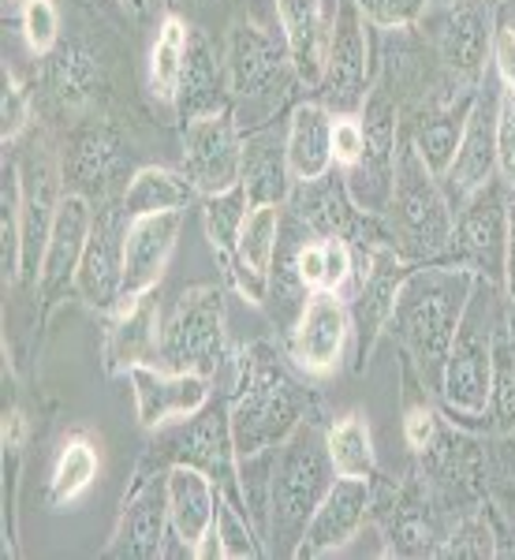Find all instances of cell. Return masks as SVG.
I'll return each instance as SVG.
<instances>
[{
	"mask_svg": "<svg viewBox=\"0 0 515 560\" xmlns=\"http://www.w3.org/2000/svg\"><path fill=\"white\" fill-rule=\"evenodd\" d=\"M34 173H38V191H34V184L23 176V269H20V280H26V284H38L52 217H57V202L65 198V195H57V173H52L49 161L45 158L34 161Z\"/></svg>",
	"mask_w": 515,
	"mask_h": 560,
	"instance_id": "cell-28",
	"label": "cell"
},
{
	"mask_svg": "<svg viewBox=\"0 0 515 560\" xmlns=\"http://www.w3.org/2000/svg\"><path fill=\"white\" fill-rule=\"evenodd\" d=\"M306 240H314V229L300 213H292L284 206L277 255H273V266H269V277H266V303H261L269 311V318H273V325H280L284 332L295 329L306 300H311V288H306V280L300 273V250Z\"/></svg>",
	"mask_w": 515,
	"mask_h": 560,
	"instance_id": "cell-18",
	"label": "cell"
},
{
	"mask_svg": "<svg viewBox=\"0 0 515 560\" xmlns=\"http://www.w3.org/2000/svg\"><path fill=\"white\" fill-rule=\"evenodd\" d=\"M300 273L311 292L325 284V240H306L300 250Z\"/></svg>",
	"mask_w": 515,
	"mask_h": 560,
	"instance_id": "cell-47",
	"label": "cell"
},
{
	"mask_svg": "<svg viewBox=\"0 0 515 560\" xmlns=\"http://www.w3.org/2000/svg\"><path fill=\"white\" fill-rule=\"evenodd\" d=\"M0 269L4 284L20 280L23 269V173L20 165H4V187H0Z\"/></svg>",
	"mask_w": 515,
	"mask_h": 560,
	"instance_id": "cell-35",
	"label": "cell"
},
{
	"mask_svg": "<svg viewBox=\"0 0 515 560\" xmlns=\"http://www.w3.org/2000/svg\"><path fill=\"white\" fill-rule=\"evenodd\" d=\"M366 15L355 0H340L329 23V49H325L321 94L332 116H355L366 105L370 83V38Z\"/></svg>",
	"mask_w": 515,
	"mask_h": 560,
	"instance_id": "cell-9",
	"label": "cell"
},
{
	"mask_svg": "<svg viewBox=\"0 0 515 560\" xmlns=\"http://www.w3.org/2000/svg\"><path fill=\"white\" fill-rule=\"evenodd\" d=\"M493 71H496V79H501V86L515 94V26H496Z\"/></svg>",
	"mask_w": 515,
	"mask_h": 560,
	"instance_id": "cell-44",
	"label": "cell"
},
{
	"mask_svg": "<svg viewBox=\"0 0 515 560\" xmlns=\"http://www.w3.org/2000/svg\"><path fill=\"white\" fill-rule=\"evenodd\" d=\"M493 20L490 8L478 0H456L437 26V45L445 65L456 71V79L471 83L482 75L485 57H493Z\"/></svg>",
	"mask_w": 515,
	"mask_h": 560,
	"instance_id": "cell-22",
	"label": "cell"
},
{
	"mask_svg": "<svg viewBox=\"0 0 515 560\" xmlns=\"http://www.w3.org/2000/svg\"><path fill=\"white\" fill-rule=\"evenodd\" d=\"M179 229H184V213L131 217L124 236V295H147L161 284Z\"/></svg>",
	"mask_w": 515,
	"mask_h": 560,
	"instance_id": "cell-19",
	"label": "cell"
},
{
	"mask_svg": "<svg viewBox=\"0 0 515 560\" xmlns=\"http://www.w3.org/2000/svg\"><path fill=\"white\" fill-rule=\"evenodd\" d=\"M475 280L478 273L467 266H426L408 269L396 288L388 332L400 340V348L408 351V359L430 388H441L448 348L456 340Z\"/></svg>",
	"mask_w": 515,
	"mask_h": 560,
	"instance_id": "cell-1",
	"label": "cell"
},
{
	"mask_svg": "<svg viewBox=\"0 0 515 560\" xmlns=\"http://www.w3.org/2000/svg\"><path fill=\"white\" fill-rule=\"evenodd\" d=\"M134 411L147 430H161L168 422H179L187 415L202 411L210 404L213 382L198 370H168L161 363H139L131 370Z\"/></svg>",
	"mask_w": 515,
	"mask_h": 560,
	"instance_id": "cell-12",
	"label": "cell"
},
{
	"mask_svg": "<svg viewBox=\"0 0 515 560\" xmlns=\"http://www.w3.org/2000/svg\"><path fill=\"white\" fill-rule=\"evenodd\" d=\"M501 90L490 83V71H485V83L475 90L471 113H467L464 135H459L456 161H452L445 176L448 187L459 198H467L496 176V113H501Z\"/></svg>",
	"mask_w": 515,
	"mask_h": 560,
	"instance_id": "cell-15",
	"label": "cell"
},
{
	"mask_svg": "<svg viewBox=\"0 0 515 560\" xmlns=\"http://www.w3.org/2000/svg\"><path fill=\"white\" fill-rule=\"evenodd\" d=\"M60 20L52 0H26L23 4V38L34 52H49L57 45Z\"/></svg>",
	"mask_w": 515,
	"mask_h": 560,
	"instance_id": "cell-38",
	"label": "cell"
},
{
	"mask_svg": "<svg viewBox=\"0 0 515 560\" xmlns=\"http://www.w3.org/2000/svg\"><path fill=\"white\" fill-rule=\"evenodd\" d=\"M332 478H337V471H332L325 433L318 427H311V422H303L277 448L273 486H269V516H266L269 553L277 557L300 553L306 523L318 512L321 497L329 493Z\"/></svg>",
	"mask_w": 515,
	"mask_h": 560,
	"instance_id": "cell-3",
	"label": "cell"
},
{
	"mask_svg": "<svg viewBox=\"0 0 515 560\" xmlns=\"http://www.w3.org/2000/svg\"><path fill=\"white\" fill-rule=\"evenodd\" d=\"M250 213V195L247 187L236 184L221 195H206L202 198V217H206V236H210L213 255L224 261V269L236 258V243L243 232V221Z\"/></svg>",
	"mask_w": 515,
	"mask_h": 560,
	"instance_id": "cell-32",
	"label": "cell"
},
{
	"mask_svg": "<svg viewBox=\"0 0 515 560\" xmlns=\"http://www.w3.org/2000/svg\"><path fill=\"white\" fill-rule=\"evenodd\" d=\"M165 490H168V520H172V538L195 553V546L202 541L206 530L216 523V501L221 490L206 471L187 464H168L165 471Z\"/></svg>",
	"mask_w": 515,
	"mask_h": 560,
	"instance_id": "cell-24",
	"label": "cell"
},
{
	"mask_svg": "<svg viewBox=\"0 0 515 560\" xmlns=\"http://www.w3.org/2000/svg\"><path fill=\"white\" fill-rule=\"evenodd\" d=\"M216 530H221V541H224V560L261 557V538H258L255 523H250V512L224 493H221V501H216Z\"/></svg>",
	"mask_w": 515,
	"mask_h": 560,
	"instance_id": "cell-37",
	"label": "cell"
},
{
	"mask_svg": "<svg viewBox=\"0 0 515 560\" xmlns=\"http://www.w3.org/2000/svg\"><path fill=\"white\" fill-rule=\"evenodd\" d=\"M243 187L250 206L261 202H288L295 179L288 173V147L273 128H255L243 135Z\"/></svg>",
	"mask_w": 515,
	"mask_h": 560,
	"instance_id": "cell-27",
	"label": "cell"
},
{
	"mask_svg": "<svg viewBox=\"0 0 515 560\" xmlns=\"http://www.w3.org/2000/svg\"><path fill=\"white\" fill-rule=\"evenodd\" d=\"M161 340V314L153 292L147 295H124L116 303V318L105 337V366L113 374H131L139 363L157 359Z\"/></svg>",
	"mask_w": 515,
	"mask_h": 560,
	"instance_id": "cell-21",
	"label": "cell"
},
{
	"mask_svg": "<svg viewBox=\"0 0 515 560\" xmlns=\"http://www.w3.org/2000/svg\"><path fill=\"white\" fill-rule=\"evenodd\" d=\"M224 90L221 79H216V60L210 52V45L202 38H191V52H187V71H184V83H179V113L187 120L206 113H224Z\"/></svg>",
	"mask_w": 515,
	"mask_h": 560,
	"instance_id": "cell-30",
	"label": "cell"
},
{
	"mask_svg": "<svg viewBox=\"0 0 515 560\" xmlns=\"http://www.w3.org/2000/svg\"><path fill=\"white\" fill-rule=\"evenodd\" d=\"M292 337V359L306 374H332L343 359V348L351 340V311L340 300V292L318 288L306 300L300 322L288 332Z\"/></svg>",
	"mask_w": 515,
	"mask_h": 560,
	"instance_id": "cell-14",
	"label": "cell"
},
{
	"mask_svg": "<svg viewBox=\"0 0 515 560\" xmlns=\"http://www.w3.org/2000/svg\"><path fill=\"white\" fill-rule=\"evenodd\" d=\"M332 120L337 116L329 113L321 102H303L295 105L292 120H288V173H292L295 184H306V179H321L332 173Z\"/></svg>",
	"mask_w": 515,
	"mask_h": 560,
	"instance_id": "cell-26",
	"label": "cell"
},
{
	"mask_svg": "<svg viewBox=\"0 0 515 560\" xmlns=\"http://www.w3.org/2000/svg\"><path fill=\"white\" fill-rule=\"evenodd\" d=\"M184 173L198 195H221L243 184V131L236 116L206 113L184 128Z\"/></svg>",
	"mask_w": 515,
	"mask_h": 560,
	"instance_id": "cell-11",
	"label": "cell"
},
{
	"mask_svg": "<svg viewBox=\"0 0 515 560\" xmlns=\"http://www.w3.org/2000/svg\"><path fill=\"white\" fill-rule=\"evenodd\" d=\"M31 124V102H26V90L15 83V75L4 68V102H0V139L15 142L23 128Z\"/></svg>",
	"mask_w": 515,
	"mask_h": 560,
	"instance_id": "cell-41",
	"label": "cell"
},
{
	"mask_svg": "<svg viewBox=\"0 0 515 560\" xmlns=\"http://www.w3.org/2000/svg\"><path fill=\"white\" fill-rule=\"evenodd\" d=\"M496 173L515 187V94L501 90V113H496Z\"/></svg>",
	"mask_w": 515,
	"mask_h": 560,
	"instance_id": "cell-40",
	"label": "cell"
},
{
	"mask_svg": "<svg viewBox=\"0 0 515 560\" xmlns=\"http://www.w3.org/2000/svg\"><path fill=\"white\" fill-rule=\"evenodd\" d=\"M325 445H329L332 471L340 478H374L377 456H374V438H370L366 415L351 411L325 433Z\"/></svg>",
	"mask_w": 515,
	"mask_h": 560,
	"instance_id": "cell-33",
	"label": "cell"
},
{
	"mask_svg": "<svg viewBox=\"0 0 515 560\" xmlns=\"http://www.w3.org/2000/svg\"><path fill=\"white\" fill-rule=\"evenodd\" d=\"M168 530H172V520H168L165 471L139 475L134 490L124 497V509H120V520H116L108 553L153 560V557H161V549H165Z\"/></svg>",
	"mask_w": 515,
	"mask_h": 560,
	"instance_id": "cell-17",
	"label": "cell"
},
{
	"mask_svg": "<svg viewBox=\"0 0 515 560\" xmlns=\"http://www.w3.org/2000/svg\"><path fill=\"white\" fill-rule=\"evenodd\" d=\"M370 509V478H332L329 493L321 497L318 512L306 523V535L295 557H325L337 553L359 535Z\"/></svg>",
	"mask_w": 515,
	"mask_h": 560,
	"instance_id": "cell-20",
	"label": "cell"
},
{
	"mask_svg": "<svg viewBox=\"0 0 515 560\" xmlns=\"http://www.w3.org/2000/svg\"><path fill=\"white\" fill-rule=\"evenodd\" d=\"M198 198V187L191 184L187 173L176 168H139L128 179V191H124V210L128 217H150V213H184Z\"/></svg>",
	"mask_w": 515,
	"mask_h": 560,
	"instance_id": "cell-29",
	"label": "cell"
},
{
	"mask_svg": "<svg viewBox=\"0 0 515 560\" xmlns=\"http://www.w3.org/2000/svg\"><path fill=\"white\" fill-rule=\"evenodd\" d=\"M504 243H508V184H501V176H493L485 187L459 198L452 250L459 255V266L501 284Z\"/></svg>",
	"mask_w": 515,
	"mask_h": 560,
	"instance_id": "cell-10",
	"label": "cell"
},
{
	"mask_svg": "<svg viewBox=\"0 0 515 560\" xmlns=\"http://www.w3.org/2000/svg\"><path fill=\"white\" fill-rule=\"evenodd\" d=\"M306 422V393L269 345H250L239 359V393L229 408L236 456L273 453Z\"/></svg>",
	"mask_w": 515,
	"mask_h": 560,
	"instance_id": "cell-2",
	"label": "cell"
},
{
	"mask_svg": "<svg viewBox=\"0 0 515 560\" xmlns=\"http://www.w3.org/2000/svg\"><path fill=\"white\" fill-rule=\"evenodd\" d=\"M280 221H284V206L280 202H261L250 206L247 221H243L236 258L229 266V277L236 280L239 295H247L250 303H266V277L277 255L280 240Z\"/></svg>",
	"mask_w": 515,
	"mask_h": 560,
	"instance_id": "cell-23",
	"label": "cell"
},
{
	"mask_svg": "<svg viewBox=\"0 0 515 560\" xmlns=\"http://www.w3.org/2000/svg\"><path fill=\"white\" fill-rule=\"evenodd\" d=\"M366 147V131H363V116H337L332 120V161L343 168H351L363 158Z\"/></svg>",
	"mask_w": 515,
	"mask_h": 560,
	"instance_id": "cell-42",
	"label": "cell"
},
{
	"mask_svg": "<svg viewBox=\"0 0 515 560\" xmlns=\"http://www.w3.org/2000/svg\"><path fill=\"white\" fill-rule=\"evenodd\" d=\"M355 4L363 8L366 23L382 26V31H400V26L419 23L430 0H355Z\"/></svg>",
	"mask_w": 515,
	"mask_h": 560,
	"instance_id": "cell-39",
	"label": "cell"
},
{
	"mask_svg": "<svg viewBox=\"0 0 515 560\" xmlns=\"http://www.w3.org/2000/svg\"><path fill=\"white\" fill-rule=\"evenodd\" d=\"M131 217L120 206L94 213L83 261L75 273V292L97 311H113L124 300V236H128Z\"/></svg>",
	"mask_w": 515,
	"mask_h": 560,
	"instance_id": "cell-13",
	"label": "cell"
},
{
	"mask_svg": "<svg viewBox=\"0 0 515 560\" xmlns=\"http://www.w3.org/2000/svg\"><path fill=\"white\" fill-rule=\"evenodd\" d=\"M504 306H508V322L515 329V187H508V243H504Z\"/></svg>",
	"mask_w": 515,
	"mask_h": 560,
	"instance_id": "cell-45",
	"label": "cell"
},
{
	"mask_svg": "<svg viewBox=\"0 0 515 560\" xmlns=\"http://www.w3.org/2000/svg\"><path fill=\"white\" fill-rule=\"evenodd\" d=\"M471 113V108H467ZM467 113H452V108H437L433 116L419 124L414 131L411 147L419 150V158L426 161V168L437 179L448 176L452 161H456V150H459V135H464V124H467Z\"/></svg>",
	"mask_w": 515,
	"mask_h": 560,
	"instance_id": "cell-34",
	"label": "cell"
},
{
	"mask_svg": "<svg viewBox=\"0 0 515 560\" xmlns=\"http://www.w3.org/2000/svg\"><path fill=\"white\" fill-rule=\"evenodd\" d=\"M403 438H408V445L419 448V453H426V448H430V441H433V411L426 408V400L411 404L408 415H403Z\"/></svg>",
	"mask_w": 515,
	"mask_h": 560,
	"instance_id": "cell-46",
	"label": "cell"
},
{
	"mask_svg": "<svg viewBox=\"0 0 515 560\" xmlns=\"http://www.w3.org/2000/svg\"><path fill=\"white\" fill-rule=\"evenodd\" d=\"M90 229H94V210H90L86 195H65L57 202V217H52L49 243H45L42 273H38V292L45 303H60L68 288H75L79 261H83Z\"/></svg>",
	"mask_w": 515,
	"mask_h": 560,
	"instance_id": "cell-16",
	"label": "cell"
},
{
	"mask_svg": "<svg viewBox=\"0 0 515 560\" xmlns=\"http://www.w3.org/2000/svg\"><path fill=\"white\" fill-rule=\"evenodd\" d=\"M157 363L168 370L216 374L224 363V295L213 284H198L176 295L161 318Z\"/></svg>",
	"mask_w": 515,
	"mask_h": 560,
	"instance_id": "cell-6",
	"label": "cell"
},
{
	"mask_svg": "<svg viewBox=\"0 0 515 560\" xmlns=\"http://www.w3.org/2000/svg\"><path fill=\"white\" fill-rule=\"evenodd\" d=\"M277 15L295 79L303 86H321L325 49H329V23H325L321 0H277Z\"/></svg>",
	"mask_w": 515,
	"mask_h": 560,
	"instance_id": "cell-25",
	"label": "cell"
},
{
	"mask_svg": "<svg viewBox=\"0 0 515 560\" xmlns=\"http://www.w3.org/2000/svg\"><path fill=\"white\" fill-rule=\"evenodd\" d=\"M124 4H134V8H142V0H124Z\"/></svg>",
	"mask_w": 515,
	"mask_h": 560,
	"instance_id": "cell-49",
	"label": "cell"
},
{
	"mask_svg": "<svg viewBox=\"0 0 515 560\" xmlns=\"http://www.w3.org/2000/svg\"><path fill=\"white\" fill-rule=\"evenodd\" d=\"M363 131L366 147L363 158L351 168H343V187H348L355 210L370 217H385L396 191V158H400V113L388 90H374L363 105Z\"/></svg>",
	"mask_w": 515,
	"mask_h": 560,
	"instance_id": "cell-7",
	"label": "cell"
},
{
	"mask_svg": "<svg viewBox=\"0 0 515 560\" xmlns=\"http://www.w3.org/2000/svg\"><path fill=\"white\" fill-rule=\"evenodd\" d=\"M157 456L168 459V464H187L206 471L216 482V490L232 501H239V456L236 445H232V427H229V408H210L206 404L202 411L187 415L179 422H168V427L157 430ZM243 504V501H239Z\"/></svg>",
	"mask_w": 515,
	"mask_h": 560,
	"instance_id": "cell-8",
	"label": "cell"
},
{
	"mask_svg": "<svg viewBox=\"0 0 515 560\" xmlns=\"http://www.w3.org/2000/svg\"><path fill=\"white\" fill-rule=\"evenodd\" d=\"M94 478H97V448L83 438L68 441L57 456V467H52V482H49L52 504H68L75 497H83Z\"/></svg>",
	"mask_w": 515,
	"mask_h": 560,
	"instance_id": "cell-36",
	"label": "cell"
},
{
	"mask_svg": "<svg viewBox=\"0 0 515 560\" xmlns=\"http://www.w3.org/2000/svg\"><path fill=\"white\" fill-rule=\"evenodd\" d=\"M355 273H359L355 247H351L343 236L325 240V284L321 288H329V292H343V284H348Z\"/></svg>",
	"mask_w": 515,
	"mask_h": 560,
	"instance_id": "cell-43",
	"label": "cell"
},
{
	"mask_svg": "<svg viewBox=\"0 0 515 560\" xmlns=\"http://www.w3.org/2000/svg\"><path fill=\"white\" fill-rule=\"evenodd\" d=\"M388 243L403 261H437L456 240V210L411 142H400L396 191L385 210Z\"/></svg>",
	"mask_w": 515,
	"mask_h": 560,
	"instance_id": "cell-4",
	"label": "cell"
},
{
	"mask_svg": "<svg viewBox=\"0 0 515 560\" xmlns=\"http://www.w3.org/2000/svg\"><path fill=\"white\" fill-rule=\"evenodd\" d=\"M187 52H191V31H187V23L168 15L157 31V42H153V49H150V90L161 102H176L179 97V83H184V71H187Z\"/></svg>",
	"mask_w": 515,
	"mask_h": 560,
	"instance_id": "cell-31",
	"label": "cell"
},
{
	"mask_svg": "<svg viewBox=\"0 0 515 560\" xmlns=\"http://www.w3.org/2000/svg\"><path fill=\"white\" fill-rule=\"evenodd\" d=\"M504 314H508V306L496 295V280L478 277L437 388L452 415L478 419L493 404V337Z\"/></svg>",
	"mask_w": 515,
	"mask_h": 560,
	"instance_id": "cell-5",
	"label": "cell"
},
{
	"mask_svg": "<svg viewBox=\"0 0 515 560\" xmlns=\"http://www.w3.org/2000/svg\"><path fill=\"white\" fill-rule=\"evenodd\" d=\"M191 557H198V560H224V541H221V530H216V523L202 535V541L195 546Z\"/></svg>",
	"mask_w": 515,
	"mask_h": 560,
	"instance_id": "cell-48",
	"label": "cell"
}]
</instances>
